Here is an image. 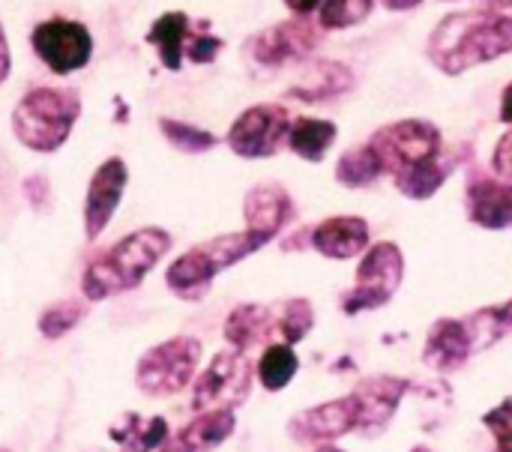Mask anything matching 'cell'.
Wrapping results in <instances>:
<instances>
[{
    "mask_svg": "<svg viewBox=\"0 0 512 452\" xmlns=\"http://www.w3.org/2000/svg\"><path fill=\"white\" fill-rule=\"evenodd\" d=\"M369 240L372 231L363 216H330L309 231V243L315 246V252L333 261L357 258L360 252L369 249Z\"/></svg>",
    "mask_w": 512,
    "mask_h": 452,
    "instance_id": "17",
    "label": "cell"
},
{
    "mask_svg": "<svg viewBox=\"0 0 512 452\" xmlns=\"http://www.w3.org/2000/svg\"><path fill=\"white\" fill-rule=\"evenodd\" d=\"M30 45L36 57L54 75H72L84 69L93 57V36L81 21L72 18H48L33 27Z\"/></svg>",
    "mask_w": 512,
    "mask_h": 452,
    "instance_id": "10",
    "label": "cell"
},
{
    "mask_svg": "<svg viewBox=\"0 0 512 452\" xmlns=\"http://www.w3.org/2000/svg\"><path fill=\"white\" fill-rule=\"evenodd\" d=\"M297 18H309L312 12H318V6H321V0H282Z\"/></svg>",
    "mask_w": 512,
    "mask_h": 452,
    "instance_id": "36",
    "label": "cell"
},
{
    "mask_svg": "<svg viewBox=\"0 0 512 452\" xmlns=\"http://www.w3.org/2000/svg\"><path fill=\"white\" fill-rule=\"evenodd\" d=\"M111 441L126 452H153L159 450L168 438V423L162 417H138V414H126L120 417L117 426H111Z\"/></svg>",
    "mask_w": 512,
    "mask_h": 452,
    "instance_id": "24",
    "label": "cell"
},
{
    "mask_svg": "<svg viewBox=\"0 0 512 452\" xmlns=\"http://www.w3.org/2000/svg\"><path fill=\"white\" fill-rule=\"evenodd\" d=\"M159 129H162V138L177 147L180 153H207L219 144V138L201 126H192V123H183V120H171V117H159Z\"/></svg>",
    "mask_w": 512,
    "mask_h": 452,
    "instance_id": "28",
    "label": "cell"
},
{
    "mask_svg": "<svg viewBox=\"0 0 512 452\" xmlns=\"http://www.w3.org/2000/svg\"><path fill=\"white\" fill-rule=\"evenodd\" d=\"M405 276V258L396 243H375L366 249L360 267H357V285L342 297L345 315H360L369 309L387 306Z\"/></svg>",
    "mask_w": 512,
    "mask_h": 452,
    "instance_id": "7",
    "label": "cell"
},
{
    "mask_svg": "<svg viewBox=\"0 0 512 452\" xmlns=\"http://www.w3.org/2000/svg\"><path fill=\"white\" fill-rule=\"evenodd\" d=\"M492 165H495V174L510 180L512 183V126L510 132H504L495 144V153H492Z\"/></svg>",
    "mask_w": 512,
    "mask_h": 452,
    "instance_id": "34",
    "label": "cell"
},
{
    "mask_svg": "<svg viewBox=\"0 0 512 452\" xmlns=\"http://www.w3.org/2000/svg\"><path fill=\"white\" fill-rule=\"evenodd\" d=\"M273 237L264 234V231H255V228H246V231H237V234H222V237H213L195 249H189L186 255H180L168 273H165V285L180 297V300H189V303H198L207 297L213 279L219 273H225L228 267L240 264L243 258L255 255L258 249H264Z\"/></svg>",
    "mask_w": 512,
    "mask_h": 452,
    "instance_id": "4",
    "label": "cell"
},
{
    "mask_svg": "<svg viewBox=\"0 0 512 452\" xmlns=\"http://www.w3.org/2000/svg\"><path fill=\"white\" fill-rule=\"evenodd\" d=\"M84 315H87V306L84 303H78V300H60V303L48 306L39 315V333L45 339H60L69 330H75Z\"/></svg>",
    "mask_w": 512,
    "mask_h": 452,
    "instance_id": "31",
    "label": "cell"
},
{
    "mask_svg": "<svg viewBox=\"0 0 512 452\" xmlns=\"http://www.w3.org/2000/svg\"><path fill=\"white\" fill-rule=\"evenodd\" d=\"M354 87V72L339 63V60H318L312 63V69L306 72V78L288 90V96L303 99V102H321V99H333L345 90Z\"/></svg>",
    "mask_w": 512,
    "mask_h": 452,
    "instance_id": "20",
    "label": "cell"
},
{
    "mask_svg": "<svg viewBox=\"0 0 512 452\" xmlns=\"http://www.w3.org/2000/svg\"><path fill=\"white\" fill-rule=\"evenodd\" d=\"M483 426L492 432V438L498 441V450L495 452H512V396L504 399L498 408H492L486 417H483Z\"/></svg>",
    "mask_w": 512,
    "mask_h": 452,
    "instance_id": "32",
    "label": "cell"
},
{
    "mask_svg": "<svg viewBox=\"0 0 512 452\" xmlns=\"http://www.w3.org/2000/svg\"><path fill=\"white\" fill-rule=\"evenodd\" d=\"M504 54H512V12L486 6L444 15L426 42V57L444 75H462Z\"/></svg>",
    "mask_w": 512,
    "mask_h": 452,
    "instance_id": "2",
    "label": "cell"
},
{
    "mask_svg": "<svg viewBox=\"0 0 512 452\" xmlns=\"http://www.w3.org/2000/svg\"><path fill=\"white\" fill-rule=\"evenodd\" d=\"M126 183H129V168L120 156L105 159L93 171L87 198H84V237L87 240H96L108 228V222L114 219V213L123 201Z\"/></svg>",
    "mask_w": 512,
    "mask_h": 452,
    "instance_id": "13",
    "label": "cell"
},
{
    "mask_svg": "<svg viewBox=\"0 0 512 452\" xmlns=\"http://www.w3.org/2000/svg\"><path fill=\"white\" fill-rule=\"evenodd\" d=\"M273 330H276V318L267 306L243 303L225 318V339L237 351H249V348L261 345L264 339H270Z\"/></svg>",
    "mask_w": 512,
    "mask_h": 452,
    "instance_id": "21",
    "label": "cell"
},
{
    "mask_svg": "<svg viewBox=\"0 0 512 452\" xmlns=\"http://www.w3.org/2000/svg\"><path fill=\"white\" fill-rule=\"evenodd\" d=\"M465 324H468V330L474 336L477 351L492 348L495 342H501L504 336L512 333V300L501 303V306H489V309L474 312L471 318H465Z\"/></svg>",
    "mask_w": 512,
    "mask_h": 452,
    "instance_id": "27",
    "label": "cell"
},
{
    "mask_svg": "<svg viewBox=\"0 0 512 452\" xmlns=\"http://www.w3.org/2000/svg\"><path fill=\"white\" fill-rule=\"evenodd\" d=\"M297 372H300V357L294 354L291 345H270L258 360V381L267 393L285 390Z\"/></svg>",
    "mask_w": 512,
    "mask_h": 452,
    "instance_id": "26",
    "label": "cell"
},
{
    "mask_svg": "<svg viewBox=\"0 0 512 452\" xmlns=\"http://www.w3.org/2000/svg\"><path fill=\"white\" fill-rule=\"evenodd\" d=\"M9 72H12V54H9V42H6L3 24H0V84L9 78Z\"/></svg>",
    "mask_w": 512,
    "mask_h": 452,
    "instance_id": "37",
    "label": "cell"
},
{
    "mask_svg": "<svg viewBox=\"0 0 512 452\" xmlns=\"http://www.w3.org/2000/svg\"><path fill=\"white\" fill-rule=\"evenodd\" d=\"M369 144L384 165V177H393V186L411 201H429L453 171V159L444 156V135L432 120L387 123Z\"/></svg>",
    "mask_w": 512,
    "mask_h": 452,
    "instance_id": "1",
    "label": "cell"
},
{
    "mask_svg": "<svg viewBox=\"0 0 512 452\" xmlns=\"http://www.w3.org/2000/svg\"><path fill=\"white\" fill-rule=\"evenodd\" d=\"M0 452H9V450H0Z\"/></svg>",
    "mask_w": 512,
    "mask_h": 452,
    "instance_id": "43",
    "label": "cell"
},
{
    "mask_svg": "<svg viewBox=\"0 0 512 452\" xmlns=\"http://www.w3.org/2000/svg\"><path fill=\"white\" fill-rule=\"evenodd\" d=\"M237 429L234 408H213L201 411L189 426L174 432V438H165L159 452H213L219 450Z\"/></svg>",
    "mask_w": 512,
    "mask_h": 452,
    "instance_id": "18",
    "label": "cell"
},
{
    "mask_svg": "<svg viewBox=\"0 0 512 452\" xmlns=\"http://www.w3.org/2000/svg\"><path fill=\"white\" fill-rule=\"evenodd\" d=\"M189 15L174 9V12H165L159 15L150 30H147V42L159 48V60L165 69L177 72L183 66V48H186V36H189Z\"/></svg>",
    "mask_w": 512,
    "mask_h": 452,
    "instance_id": "22",
    "label": "cell"
},
{
    "mask_svg": "<svg viewBox=\"0 0 512 452\" xmlns=\"http://www.w3.org/2000/svg\"><path fill=\"white\" fill-rule=\"evenodd\" d=\"M384 177V165L378 159V153L372 150V144L366 141L363 147L345 150L336 162V180L348 189H363L372 186Z\"/></svg>",
    "mask_w": 512,
    "mask_h": 452,
    "instance_id": "25",
    "label": "cell"
},
{
    "mask_svg": "<svg viewBox=\"0 0 512 452\" xmlns=\"http://www.w3.org/2000/svg\"><path fill=\"white\" fill-rule=\"evenodd\" d=\"M252 390V363L243 351H222L210 360V366L195 378L192 387V408L213 411V408H237L246 402Z\"/></svg>",
    "mask_w": 512,
    "mask_h": 452,
    "instance_id": "9",
    "label": "cell"
},
{
    "mask_svg": "<svg viewBox=\"0 0 512 452\" xmlns=\"http://www.w3.org/2000/svg\"><path fill=\"white\" fill-rule=\"evenodd\" d=\"M498 117H501V123L512 126V81L504 87V93H501V111H498Z\"/></svg>",
    "mask_w": 512,
    "mask_h": 452,
    "instance_id": "38",
    "label": "cell"
},
{
    "mask_svg": "<svg viewBox=\"0 0 512 452\" xmlns=\"http://www.w3.org/2000/svg\"><path fill=\"white\" fill-rule=\"evenodd\" d=\"M243 219H246V228L276 237L294 219V198L279 183H261L246 192Z\"/></svg>",
    "mask_w": 512,
    "mask_h": 452,
    "instance_id": "19",
    "label": "cell"
},
{
    "mask_svg": "<svg viewBox=\"0 0 512 452\" xmlns=\"http://www.w3.org/2000/svg\"><path fill=\"white\" fill-rule=\"evenodd\" d=\"M291 114L276 102L246 108L228 129V147L240 159H270L288 144Z\"/></svg>",
    "mask_w": 512,
    "mask_h": 452,
    "instance_id": "8",
    "label": "cell"
},
{
    "mask_svg": "<svg viewBox=\"0 0 512 452\" xmlns=\"http://www.w3.org/2000/svg\"><path fill=\"white\" fill-rule=\"evenodd\" d=\"M336 135H339V129L333 120L300 117L288 129V147L306 162H321L327 156V150L336 144Z\"/></svg>",
    "mask_w": 512,
    "mask_h": 452,
    "instance_id": "23",
    "label": "cell"
},
{
    "mask_svg": "<svg viewBox=\"0 0 512 452\" xmlns=\"http://www.w3.org/2000/svg\"><path fill=\"white\" fill-rule=\"evenodd\" d=\"M315 324V312L309 306V300L303 297H294V300H285L282 309H279V318H276V330L279 336L285 339V345H297L309 336Z\"/></svg>",
    "mask_w": 512,
    "mask_h": 452,
    "instance_id": "30",
    "label": "cell"
},
{
    "mask_svg": "<svg viewBox=\"0 0 512 452\" xmlns=\"http://www.w3.org/2000/svg\"><path fill=\"white\" fill-rule=\"evenodd\" d=\"M318 42H321V30L309 24L306 18H294V21H279L261 30L258 36H252L249 54L258 66L279 69V66L306 60L318 48Z\"/></svg>",
    "mask_w": 512,
    "mask_h": 452,
    "instance_id": "11",
    "label": "cell"
},
{
    "mask_svg": "<svg viewBox=\"0 0 512 452\" xmlns=\"http://www.w3.org/2000/svg\"><path fill=\"white\" fill-rule=\"evenodd\" d=\"M375 9V0H321L318 6V24L324 30H345L369 18Z\"/></svg>",
    "mask_w": 512,
    "mask_h": 452,
    "instance_id": "29",
    "label": "cell"
},
{
    "mask_svg": "<svg viewBox=\"0 0 512 452\" xmlns=\"http://www.w3.org/2000/svg\"><path fill=\"white\" fill-rule=\"evenodd\" d=\"M348 432H357V411L351 396L300 411L288 423V435L297 444H330L336 438H345Z\"/></svg>",
    "mask_w": 512,
    "mask_h": 452,
    "instance_id": "14",
    "label": "cell"
},
{
    "mask_svg": "<svg viewBox=\"0 0 512 452\" xmlns=\"http://www.w3.org/2000/svg\"><path fill=\"white\" fill-rule=\"evenodd\" d=\"M21 192H24V198L30 201V207H33V210H45V204H48V195H51V189H48V180H45V177H39V174L27 177V180L21 183Z\"/></svg>",
    "mask_w": 512,
    "mask_h": 452,
    "instance_id": "35",
    "label": "cell"
},
{
    "mask_svg": "<svg viewBox=\"0 0 512 452\" xmlns=\"http://www.w3.org/2000/svg\"><path fill=\"white\" fill-rule=\"evenodd\" d=\"M198 360H201V342L192 336H174L168 342H159L141 354L135 366V387L150 399L174 396L192 384L198 372Z\"/></svg>",
    "mask_w": 512,
    "mask_h": 452,
    "instance_id": "6",
    "label": "cell"
},
{
    "mask_svg": "<svg viewBox=\"0 0 512 452\" xmlns=\"http://www.w3.org/2000/svg\"><path fill=\"white\" fill-rule=\"evenodd\" d=\"M468 219L486 231L512 228V183L504 177L474 174L465 186Z\"/></svg>",
    "mask_w": 512,
    "mask_h": 452,
    "instance_id": "15",
    "label": "cell"
},
{
    "mask_svg": "<svg viewBox=\"0 0 512 452\" xmlns=\"http://www.w3.org/2000/svg\"><path fill=\"white\" fill-rule=\"evenodd\" d=\"M414 384L405 381V378H387V375H378V378H366L357 384V390L351 393L354 399V411H357V432L366 435V438H375L381 435L390 420L396 417L402 399L408 396Z\"/></svg>",
    "mask_w": 512,
    "mask_h": 452,
    "instance_id": "12",
    "label": "cell"
},
{
    "mask_svg": "<svg viewBox=\"0 0 512 452\" xmlns=\"http://www.w3.org/2000/svg\"><path fill=\"white\" fill-rule=\"evenodd\" d=\"M423 0H384V6L390 9V12H408V9H417Z\"/></svg>",
    "mask_w": 512,
    "mask_h": 452,
    "instance_id": "39",
    "label": "cell"
},
{
    "mask_svg": "<svg viewBox=\"0 0 512 452\" xmlns=\"http://www.w3.org/2000/svg\"><path fill=\"white\" fill-rule=\"evenodd\" d=\"M81 117V93L72 87H33L12 111V132L18 144L33 153L60 150L75 120Z\"/></svg>",
    "mask_w": 512,
    "mask_h": 452,
    "instance_id": "5",
    "label": "cell"
},
{
    "mask_svg": "<svg viewBox=\"0 0 512 452\" xmlns=\"http://www.w3.org/2000/svg\"><path fill=\"white\" fill-rule=\"evenodd\" d=\"M411 452H432V450H426V447H414Z\"/></svg>",
    "mask_w": 512,
    "mask_h": 452,
    "instance_id": "42",
    "label": "cell"
},
{
    "mask_svg": "<svg viewBox=\"0 0 512 452\" xmlns=\"http://www.w3.org/2000/svg\"><path fill=\"white\" fill-rule=\"evenodd\" d=\"M474 351H477V345H474L468 324L456 321V318H441V321H435V327L426 336L423 363L441 375H450V372H459L474 357Z\"/></svg>",
    "mask_w": 512,
    "mask_h": 452,
    "instance_id": "16",
    "label": "cell"
},
{
    "mask_svg": "<svg viewBox=\"0 0 512 452\" xmlns=\"http://www.w3.org/2000/svg\"><path fill=\"white\" fill-rule=\"evenodd\" d=\"M222 39L213 36V33H189L186 36V48L183 54L192 60V63H210L219 51H222Z\"/></svg>",
    "mask_w": 512,
    "mask_h": 452,
    "instance_id": "33",
    "label": "cell"
},
{
    "mask_svg": "<svg viewBox=\"0 0 512 452\" xmlns=\"http://www.w3.org/2000/svg\"><path fill=\"white\" fill-rule=\"evenodd\" d=\"M171 249V234L165 228H138L117 240L111 249L96 255L84 276H81V291L87 300L99 303L114 294L132 291L144 282V276L168 255Z\"/></svg>",
    "mask_w": 512,
    "mask_h": 452,
    "instance_id": "3",
    "label": "cell"
},
{
    "mask_svg": "<svg viewBox=\"0 0 512 452\" xmlns=\"http://www.w3.org/2000/svg\"><path fill=\"white\" fill-rule=\"evenodd\" d=\"M315 452H345V450H339V447H321V450H315Z\"/></svg>",
    "mask_w": 512,
    "mask_h": 452,
    "instance_id": "41",
    "label": "cell"
},
{
    "mask_svg": "<svg viewBox=\"0 0 512 452\" xmlns=\"http://www.w3.org/2000/svg\"><path fill=\"white\" fill-rule=\"evenodd\" d=\"M477 6H486V9H501V12H510L512 0H474Z\"/></svg>",
    "mask_w": 512,
    "mask_h": 452,
    "instance_id": "40",
    "label": "cell"
}]
</instances>
